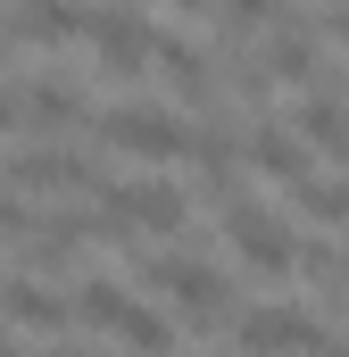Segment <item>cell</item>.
Returning <instances> with one entry per match:
<instances>
[{
	"mask_svg": "<svg viewBox=\"0 0 349 357\" xmlns=\"http://www.w3.org/2000/svg\"><path fill=\"white\" fill-rule=\"evenodd\" d=\"M191 199L174 191L167 175H133V183H108L100 216H91V241H125V233H183Z\"/></svg>",
	"mask_w": 349,
	"mask_h": 357,
	"instance_id": "6da1fadb",
	"label": "cell"
},
{
	"mask_svg": "<svg viewBox=\"0 0 349 357\" xmlns=\"http://www.w3.org/2000/svg\"><path fill=\"white\" fill-rule=\"evenodd\" d=\"M100 142H108L117 158H133V167H174V158L191 150V125H183L174 108H142V100H125V108L100 116Z\"/></svg>",
	"mask_w": 349,
	"mask_h": 357,
	"instance_id": "7a4b0ae2",
	"label": "cell"
},
{
	"mask_svg": "<svg viewBox=\"0 0 349 357\" xmlns=\"http://www.w3.org/2000/svg\"><path fill=\"white\" fill-rule=\"evenodd\" d=\"M75 324H100V333H117L133 357H167V349H174V324L158 316V307L125 299L117 282H84V291H75Z\"/></svg>",
	"mask_w": 349,
	"mask_h": 357,
	"instance_id": "3957f363",
	"label": "cell"
},
{
	"mask_svg": "<svg viewBox=\"0 0 349 357\" xmlns=\"http://www.w3.org/2000/svg\"><path fill=\"white\" fill-rule=\"evenodd\" d=\"M233 349L242 357H316L325 349V324L308 307H291V299H266V307H242Z\"/></svg>",
	"mask_w": 349,
	"mask_h": 357,
	"instance_id": "277c9868",
	"label": "cell"
},
{
	"mask_svg": "<svg viewBox=\"0 0 349 357\" xmlns=\"http://www.w3.org/2000/svg\"><path fill=\"white\" fill-rule=\"evenodd\" d=\"M142 282H150L158 299H174L183 316H216V307L233 299L225 266H208V258H191V250H167V258H150V266H142Z\"/></svg>",
	"mask_w": 349,
	"mask_h": 357,
	"instance_id": "5b68a950",
	"label": "cell"
},
{
	"mask_svg": "<svg viewBox=\"0 0 349 357\" xmlns=\"http://www.w3.org/2000/svg\"><path fill=\"white\" fill-rule=\"evenodd\" d=\"M225 241H233V258H242L250 274H291L299 266V241L266 216L258 199H233V208H225Z\"/></svg>",
	"mask_w": 349,
	"mask_h": 357,
	"instance_id": "8992f818",
	"label": "cell"
},
{
	"mask_svg": "<svg viewBox=\"0 0 349 357\" xmlns=\"http://www.w3.org/2000/svg\"><path fill=\"white\" fill-rule=\"evenodd\" d=\"M84 42L100 50V67H108V75H142L158 33H150L133 8H100V17H84Z\"/></svg>",
	"mask_w": 349,
	"mask_h": 357,
	"instance_id": "52a82bcc",
	"label": "cell"
},
{
	"mask_svg": "<svg viewBox=\"0 0 349 357\" xmlns=\"http://www.w3.org/2000/svg\"><path fill=\"white\" fill-rule=\"evenodd\" d=\"M316 59H325V33L299 25V17H274V33H266V50H258V75L266 84H308Z\"/></svg>",
	"mask_w": 349,
	"mask_h": 357,
	"instance_id": "ba28073f",
	"label": "cell"
},
{
	"mask_svg": "<svg viewBox=\"0 0 349 357\" xmlns=\"http://www.w3.org/2000/svg\"><path fill=\"white\" fill-rule=\"evenodd\" d=\"M242 158H250L266 183H283V191H291V183H308V142H299L291 125H274V116H258V125H250Z\"/></svg>",
	"mask_w": 349,
	"mask_h": 357,
	"instance_id": "9c48e42d",
	"label": "cell"
},
{
	"mask_svg": "<svg viewBox=\"0 0 349 357\" xmlns=\"http://www.w3.org/2000/svg\"><path fill=\"white\" fill-rule=\"evenodd\" d=\"M291 133L308 142V158H333V167H349V108L333 100V91H308V100L291 108Z\"/></svg>",
	"mask_w": 349,
	"mask_h": 357,
	"instance_id": "30bf717a",
	"label": "cell"
},
{
	"mask_svg": "<svg viewBox=\"0 0 349 357\" xmlns=\"http://www.w3.org/2000/svg\"><path fill=\"white\" fill-rule=\"evenodd\" d=\"M0 316H17L34 333H67L75 324V299H59L42 274H17V282H0Z\"/></svg>",
	"mask_w": 349,
	"mask_h": 357,
	"instance_id": "8fae6325",
	"label": "cell"
},
{
	"mask_svg": "<svg viewBox=\"0 0 349 357\" xmlns=\"http://www.w3.org/2000/svg\"><path fill=\"white\" fill-rule=\"evenodd\" d=\"M150 67H158V75H167V91H183L191 108H208V100H216V75H208V50H200V42L158 33V42H150Z\"/></svg>",
	"mask_w": 349,
	"mask_h": 357,
	"instance_id": "7c38bea8",
	"label": "cell"
},
{
	"mask_svg": "<svg viewBox=\"0 0 349 357\" xmlns=\"http://www.w3.org/2000/svg\"><path fill=\"white\" fill-rule=\"evenodd\" d=\"M8 183H17V191H84L91 158L84 150H17V158H8Z\"/></svg>",
	"mask_w": 349,
	"mask_h": 357,
	"instance_id": "4fadbf2b",
	"label": "cell"
},
{
	"mask_svg": "<svg viewBox=\"0 0 349 357\" xmlns=\"http://www.w3.org/2000/svg\"><path fill=\"white\" fill-rule=\"evenodd\" d=\"M84 33V8L67 0H17L8 8V42H75Z\"/></svg>",
	"mask_w": 349,
	"mask_h": 357,
	"instance_id": "5bb4252c",
	"label": "cell"
},
{
	"mask_svg": "<svg viewBox=\"0 0 349 357\" xmlns=\"http://www.w3.org/2000/svg\"><path fill=\"white\" fill-rule=\"evenodd\" d=\"M183 158H191V167H200L208 183H233V167H242V133H225V125H200Z\"/></svg>",
	"mask_w": 349,
	"mask_h": 357,
	"instance_id": "9a60e30c",
	"label": "cell"
},
{
	"mask_svg": "<svg viewBox=\"0 0 349 357\" xmlns=\"http://www.w3.org/2000/svg\"><path fill=\"white\" fill-rule=\"evenodd\" d=\"M17 116H25V125H75L84 100H75V84H25L17 91Z\"/></svg>",
	"mask_w": 349,
	"mask_h": 357,
	"instance_id": "2e32d148",
	"label": "cell"
},
{
	"mask_svg": "<svg viewBox=\"0 0 349 357\" xmlns=\"http://www.w3.org/2000/svg\"><path fill=\"white\" fill-rule=\"evenodd\" d=\"M291 191H299V208L316 225H349V175H308V183H291Z\"/></svg>",
	"mask_w": 349,
	"mask_h": 357,
	"instance_id": "e0dca14e",
	"label": "cell"
},
{
	"mask_svg": "<svg viewBox=\"0 0 349 357\" xmlns=\"http://www.w3.org/2000/svg\"><path fill=\"white\" fill-rule=\"evenodd\" d=\"M274 17H283V0H216V25L225 33H266Z\"/></svg>",
	"mask_w": 349,
	"mask_h": 357,
	"instance_id": "ac0fdd59",
	"label": "cell"
},
{
	"mask_svg": "<svg viewBox=\"0 0 349 357\" xmlns=\"http://www.w3.org/2000/svg\"><path fill=\"white\" fill-rule=\"evenodd\" d=\"M25 233H34V216H25L17 199H0V241H25Z\"/></svg>",
	"mask_w": 349,
	"mask_h": 357,
	"instance_id": "d6986e66",
	"label": "cell"
},
{
	"mask_svg": "<svg viewBox=\"0 0 349 357\" xmlns=\"http://www.w3.org/2000/svg\"><path fill=\"white\" fill-rule=\"evenodd\" d=\"M0 357H25V349H17V341H0Z\"/></svg>",
	"mask_w": 349,
	"mask_h": 357,
	"instance_id": "ffe728a7",
	"label": "cell"
},
{
	"mask_svg": "<svg viewBox=\"0 0 349 357\" xmlns=\"http://www.w3.org/2000/svg\"><path fill=\"white\" fill-rule=\"evenodd\" d=\"M341 299H349V258H341Z\"/></svg>",
	"mask_w": 349,
	"mask_h": 357,
	"instance_id": "44dd1931",
	"label": "cell"
},
{
	"mask_svg": "<svg viewBox=\"0 0 349 357\" xmlns=\"http://www.w3.org/2000/svg\"><path fill=\"white\" fill-rule=\"evenodd\" d=\"M0 50H8V17H0Z\"/></svg>",
	"mask_w": 349,
	"mask_h": 357,
	"instance_id": "7402d4cb",
	"label": "cell"
},
{
	"mask_svg": "<svg viewBox=\"0 0 349 357\" xmlns=\"http://www.w3.org/2000/svg\"><path fill=\"white\" fill-rule=\"evenodd\" d=\"M333 357H349V341H333Z\"/></svg>",
	"mask_w": 349,
	"mask_h": 357,
	"instance_id": "603a6c76",
	"label": "cell"
},
{
	"mask_svg": "<svg viewBox=\"0 0 349 357\" xmlns=\"http://www.w3.org/2000/svg\"><path fill=\"white\" fill-rule=\"evenodd\" d=\"M59 357H91V349H59Z\"/></svg>",
	"mask_w": 349,
	"mask_h": 357,
	"instance_id": "cb8c5ba5",
	"label": "cell"
},
{
	"mask_svg": "<svg viewBox=\"0 0 349 357\" xmlns=\"http://www.w3.org/2000/svg\"><path fill=\"white\" fill-rule=\"evenodd\" d=\"M174 8H200V0H174Z\"/></svg>",
	"mask_w": 349,
	"mask_h": 357,
	"instance_id": "d4e9b609",
	"label": "cell"
}]
</instances>
